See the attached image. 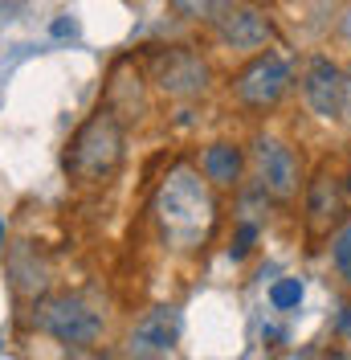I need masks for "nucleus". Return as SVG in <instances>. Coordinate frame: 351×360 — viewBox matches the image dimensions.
Here are the masks:
<instances>
[{
  "mask_svg": "<svg viewBox=\"0 0 351 360\" xmlns=\"http://www.w3.org/2000/svg\"><path fill=\"white\" fill-rule=\"evenodd\" d=\"M152 213L164 246L192 254V250H204L213 242L220 221V201H217V188L204 180L197 164H172L168 176L155 188Z\"/></svg>",
  "mask_w": 351,
  "mask_h": 360,
  "instance_id": "1",
  "label": "nucleus"
},
{
  "mask_svg": "<svg viewBox=\"0 0 351 360\" xmlns=\"http://www.w3.org/2000/svg\"><path fill=\"white\" fill-rule=\"evenodd\" d=\"M123 156H127V127L110 107H98L69 139L66 172L82 188H94V184H107L119 172Z\"/></svg>",
  "mask_w": 351,
  "mask_h": 360,
  "instance_id": "2",
  "label": "nucleus"
},
{
  "mask_svg": "<svg viewBox=\"0 0 351 360\" xmlns=\"http://www.w3.org/2000/svg\"><path fill=\"white\" fill-rule=\"evenodd\" d=\"M33 323L49 340H58L66 352H82L102 336V315L82 295H37L33 299Z\"/></svg>",
  "mask_w": 351,
  "mask_h": 360,
  "instance_id": "3",
  "label": "nucleus"
},
{
  "mask_svg": "<svg viewBox=\"0 0 351 360\" xmlns=\"http://www.w3.org/2000/svg\"><path fill=\"white\" fill-rule=\"evenodd\" d=\"M290 86H294V70H290V62H286L282 53H274V49H258V53L233 74V82H229L233 98L253 115L278 111L282 98L290 94Z\"/></svg>",
  "mask_w": 351,
  "mask_h": 360,
  "instance_id": "4",
  "label": "nucleus"
},
{
  "mask_svg": "<svg viewBox=\"0 0 351 360\" xmlns=\"http://www.w3.org/2000/svg\"><path fill=\"white\" fill-rule=\"evenodd\" d=\"M347 221V188L335 176L327 160L314 168V176L303 180V229H307V250L331 242V233Z\"/></svg>",
  "mask_w": 351,
  "mask_h": 360,
  "instance_id": "5",
  "label": "nucleus"
},
{
  "mask_svg": "<svg viewBox=\"0 0 351 360\" xmlns=\"http://www.w3.org/2000/svg\"><path fill=\"white\" fill-rule=\"evenodd\" d=\"M208 62L200 58L192 45H168L152 53V86L159 94H168L176 103H188V98H200L208 90Z\"/></svg>",
  "mask_w": 351,
  "mask_h": 360,
  "instance_id": "6",
  "label": "nucleus"
},
{
  "mask_svg": "<svg viewBox=\"0 0 351 360\" xmlns=\"http://www.w3.org/2000/svg\"><path fill=\"white\" fill-rule=\"evenodd\" d=\"M208 25H213L217 41L237 49V53H258L262 45L274 41V21L253 0H220Z\"/></svg>",
  "mask_w": 351,
  "mask_h": 360,
  "instance_id": "7",
  "label": "nucleus"
},
{
  "mask_svg": "<svg viewBox=\"0 0 351 360\" xmlns=\"http://www.w3.org/2000/svg\"><path fill=\"white\" fill-rule=\"evenodd\" d=\"M258 188L278 205L298 201L303 164H298L294 148H290L286 139H274V135H262V139H258Z\"/></svg>",
  "mask_w": 351,
  "mask_h": 360,
  "instance_id": "8",
  "label": "nucleus"
},
{
  "mask_svg": "<svg viewBox=\"0 0 351 360\" xmlns=\"http://www.w3.org/2000/svg\"><path fill=\"white\" fill-rule=\"evenodd\" d=\"M180 328H184L180 307L159 303V307H152V311H143L139 319H135L131 340H127V352L139 356V360L168 356V352H176V344H180Z\"/></svg>",
  "mask_w": 351,
  "mask_h": 360,
  "instance_id": "9",
  "label": "nucleus"
},
{
  "mask_svg": "<svg viewBox=\"0 0 351 360\" xmlns=\"http://www.w3.org/2000/svg\"><path fill=\"white\" fill-rule=\"evenodd\" d=\"M303 98L319 119H339L343 111V66L327 53H314L303 74Z\"/></svg>",
  "mask_w": 351,
  "mask_h": 360,
  "instance_id": "10",
  "label": "nucleus"
},
{
  "mask_svg": "<svg viewBox=\"0 0 351 360\" xmlns=\"http://www.w3.org/2000/svg\"><path fill=\"white\" fill-rule=\"evenodd\" d=\"M4 270H8V287L17 295H25V299H37V295L49 291V262H45V254L33 242L8 246Z\"/></svg>",
  "mask_w": 351,
  "mask_h": 360,
  "instance_id": "11",
  "label": "nucleus"
},
{
  "mask_svg": "<svg viewBox=\"0 0 351 360\" xmlns=\"http://www.w3.org/2000/svg\"><path fill=\"white\" fill-rule=\"evenodd\" d=\"M197 168L204 172V180L213 188H237L245 176V148L233 143V139H217V143H208L200 152Z\"/></svg>",
  "mask_w": 351,
  "mask_h": 360,
  "instance_id": "12",
  "label": "nucleus"
},
{
  "mask_svg": "<svg viewBox=\"0 0 351 360\" xmlns=\"http://www.w3.org/2000/svg\"><path fill=\"white\" fill-rule=\"evenodd\" d=\"M331 266L343 278V287H351V221H343L331 233Z\"/></svg>",
  "mask_w": 351,
  "mask_h": 360,
  "instance_id": "13",
  "label": "nucleus"
},
{
  "mask_svg": "<svg viewBox=\"0 0 351 360\" xmlns=\"http://www.w3.org/2000/svg\"><path fill=\"white\" fill-rule=\"evenodd\" d=\"M172 4V13L180 21H197V25H208L213 21V13H217L220 0H168Z\"/></svg>",
  "mask_w": 351,
  "mask_h": 360,
  "instance_id": "14",
  "label": "nucleus"
},
{
  "mask_svg": "<svg viewBox=\"0 0 351 360\" xmlns=\"http://www.w3.org/2000/svg\"><path fill=\"white\" fill-rule=\"evenodd\" d=\"M270 303H274V311H294L303 303V283L298 278H278L270 287Z\"/></svg>",
  "mask_w": 351,
  "mask_h": 360,
  "instance_id": "15",
  "label": "nucleus"
},
{
  "mask_svg": "<svg viewBox=\"0 0 351 360\" xmlns=\"http://www.w3.org/2000/svg\"><path fill=\"white\" fill-rule=\"evenodd\" d=\"M253 242H258V225H253V221H241V225H237V238H233V246H229V258H233V262L249 258V254H253Z\"/></svg>",
  "mask_w": 351,
  "mask_h": 360,
  "instance_id": "16",
  "label": "nucleus"
},
{
  "mask_svg": "<svg viewBox=\"0 0 351 360\" xmlns=\"http://www.w3.org/2000/svg\"><path fill=\"white\" fill-rule=\"evenodd\" d=\"M339 115L351 123V66L343 70V111H339Z\"/></svg>",
  "mask_w": 351,
  "mask_h": 360,
  "instance_id": "17",
  "label": "nucleus"
},
{
  "mask_svg": "<svg viewBox=\"0 0 351 360\" xmlns=\"http://www.w3.org/2000/svg\"><path fill=\"white\" fill-rule=\"evenodd\" d=\"M335 323H339V336L351 340V303H343V307H339V319H335Z\"/></svg>",
  "mask_w": 351,
  "mask_h": 360,
  "instance_id": "18",
  "label": "nucleus"
},
{
  "mask_svg": "<svg viewBox=\"0 0 351 360\" xmlns=\"http://www.w3.org/2000/svg\"><path fill=\"white\" fill-rule=\"evenodd\" d=\"M49 33H53V37H69V33H74V21H66V17H62V21H53V29H49Z\"/></svg>",
  "mask_w": 351,
  "mask_h": 360,
  "instance_id": "19",
  "label": "nucleus"
},
{
  "mask_svg": "<svg viewBox=\"0 0 351 360\" xmlns=\"http://www.w3.org/2000/svg\"><path fill=\"white\" fill-rule=\"evenodd\" d=\"M0 250H4V217H0Z\"/></svg>",
  "mask_w": 351,
  "mask_h": 360,
  "instance_id": "20",
  "label": "nucleus"
},
{
  "mask_svg": "<svg viewBox=\"0 0 351 360\" xmlns=\"http://www.w3.org/2000/svg\"><path fill=\"white\" fill-rule=\"evenodd\" d=\"M343 188H347V193H351V176H347V184H343Z\"/></svg>",
  "mask_w": 351,
  "mask_h": 360,
  "instance_id": "21",
  "label": "nucleus"
}]
</instances>
